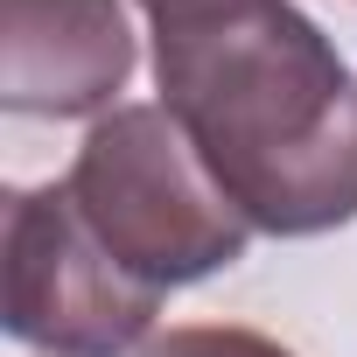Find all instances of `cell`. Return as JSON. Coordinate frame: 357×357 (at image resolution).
<instances>
[{
  "instance_id": "obj_1",
  "label": "cell",
  "mask_w": 357,
  "mask_h": 357,
  "mask_svg": "<svg viewBox=\"0 0 357 357\" xmlns=\"http://www.w3.org/2000/svg\"><path fill=\"white\" fill-rule=\"evenodd\" d=\"M154 84L266 238H315L357 218V70L294 8L154 36Z\"/></svg>"
},
{
  "instance_id": "obj_2",
  "label": "cell",
  "mask_w": 357,
  "mask_h": 357,
  "mask_svg": "<svg viewBox=\"0 0 357 357\" xmlns=\"http://www.w3.org/2000/svg\"><path fill=\"white\" fill-rule=\"evenodd\" d=\"M63 190L105 238V252L161 294L238 266L252 245L245 211L218 190L168 105H112L105 119H91Z\"/></svg>"
},
{
  "instance_id": "obj_3",
  "label": "cell",
  "mask_w": 357,
  "mask_h": 357,
  "mask_svg": "<svg viewBox=\"0 0 357 357\" xmlns=\"http://www.w3.org/2000/svg\"><path fill=\"white\" fill-rule=\"evenodd\" d=\"M161 287L133 280L63 183L15 190L0 231V322L50 357H126L147 343Z\"/></svg>"
},
{
  "instance_id": "obj_4",
  "label": "cell",
  "mask_w": 357,
  "mask_h": 357,
  "mask_svg": "<svg viewBox=\"0 0 357 357\" xmlns=\"http://www.w3.org/2000/svg\"><path fill=\"white\" fill-rule=\"evenodd\" d=\"M133 77L119 0H0V105L29 119H105Z\"/></svg>"
},
{
  "instance_id": "obj_5",
  "label": "cell",
  "mask_w": 357,
  "mask_h": 357,
  "mask_svg": "<svg viewBox=\"0 0 357 357\" xmlns=\"http://www.w3.org/2000/svg\"><path fill=\"white\" fill-rule=\"evenodd\" d=\"M133 357H294V350L259 329H238V322H183V329L147 336Z\"/></svg>"
},
{
  "instance_id": "obj_6",
  "label": "cell",
  "mask_w": 357,
  "mask_h": 357,
  "mask_svg": "<svg viewBox=\"0 0 357 357\" xmlns=\"http://www.w3.org/2000/svg\"><path fill=\"white\" fill-rule=\"evenodd\" d=\"M133 8L154 22V36H175V29H211V22L252 15V8H266V0H133Z\"/></svg>"
}]
</instances>
